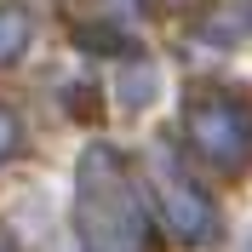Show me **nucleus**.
Returning a JSON list of instances; mask_svg holds the SVG:
<instances>
[{
    "mask_svg": "<svg viewBox=\"0 0 252 252\" xmlns=\"http://www.w3.org/2000/svg\"><path fill=\"white\" fill-rule=\"evenodd\" d=\"M80 229H86V252H138L143 218L132 189L121 184L115 160L97 149L86 166V195H80Z\"/></svg>",
    "mask_w": 252,
    "mask_h": 252,
    "instance_id": "obj_1",
    "label": "nucleus"
},
{
    "mask_svg": "<svg viewBox=\"0 0 252 252\" xmlns=\"http://www.w3.org/2000/svg\"><path fill=\"white\" fill-rule=\"evenodd\" d=\"M195 143H201L212 160H241L247 155V121H241V109L206 103V109L195 115Z\"/></svg>",
    "mask_w": 252,
    "mask_h": 252,
    "instance_id": "obj_2",
    "label": "nucleus"
},
{
    "mask_svg": "<svg viewBox=\"0 0 252 252\" xmlns=\"http://www.w3.org/2000/svg\"><path fill=\"white\" fill-rule=\"evenodd\" d=\"M23 34H29V17L12 12V6H0V63L23 52Z\"/></svg>",
    "mask_w": 252,
    "mask_h": 252,
    "instance_id": "obj_3",
    "label": "nucleus"
},
{
    "mask_svg": "<svg viewBox=\"0 0 252 252\" xmlns=\"http://www.w3.org/2000/svg\"><path fill=\"white\" fill-rule=\"evenodd\" d=\"M6 143H12V121L0 115V155H6Z\"/></svg>",
    "mask_w": 252,
    "mask_h": 252,
    "instance_id": "obj_4",
    "label": "nucleus"
}]
</instances>
